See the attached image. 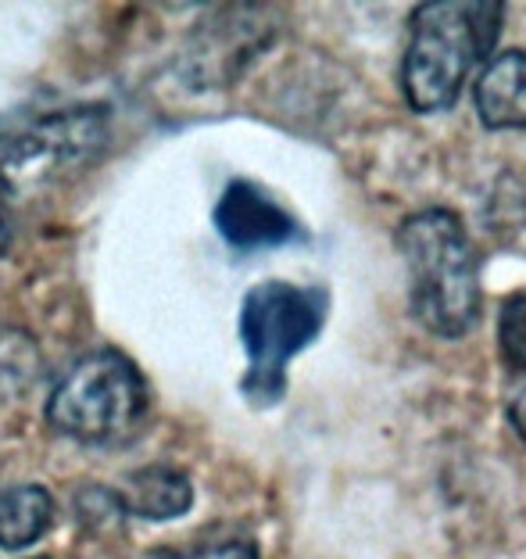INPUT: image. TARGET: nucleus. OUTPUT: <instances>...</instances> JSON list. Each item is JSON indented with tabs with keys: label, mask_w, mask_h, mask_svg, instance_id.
I'll list each match as a JSON object with an SVG mask.
<instances>
[{
	"label": "nucleus",
	"mask_w": 526,
	"mask_h": 559,
	"mask_svg": "<svg viewBox=\"0 0 526 559\" xmlns=\"http://www.w3.org/2000/svg\"><path fill=\"white\" fill-rule=\"evenodd\" d=\"M119 506L144 520H176L194 506V485L176 466H144L125 474Z\"/></svg>",
	"instance_id": "nucleus-9"
},
{
	"label": "nucleus",
	"mask_w": 526,
	"mask_h": 559,
	"mask_svg": "<svg viewBox=\"0 0 526 559\" xmlns=\"http://www.w3.org/2000/svg\"><path fill=\"white\" fill-rule=\"evenodd\" d=\"M147 559H262L259 549L251 542L234 538V542H215V545H201V549H158Z\"/></svg>",
	"instance_id": "nucleus-12"
},
{
	"label": "nucleus",
	"mask_w": 526,
	"mask_h": 559,
	"mask_svg": "<svg viewBox=\"0 0 526 559\" xmlns=\"http://www.w3.org/2000/svg\"><path fill=\"white\" fill-rule=\"evenodd\" d=\"M215 230L237 251H265V248H284L298 237V219L279 205L276 198H268L259 183L234 180L215 205Z\"/></svg>",
	"instance_id": "nucleus-7"
},
{
	"label": "nucleus",
	"mask_w": 526,
	"mask_h": 559,
	"mask_svg": "<svg viewBox=\"0 0 526 559\" xmlns=\"http://www.w3.org/2000/svg\"><path fill=\"white\" fill-rule=\"evenodd\" d=\"M502 4H422L402 61V86L416 111L455 108L473 66L491 55L502 33Z\"/></svg>",
	"instance_id": "nucleus-2"
},
{
	"label": "nucleus",
	"mask_w": 526,
	"mask_h": 559,
	"mask_svg": "<svg viewBox=\"0 0 526 559\" xmlns=\"http://www.w3.org/2000/svg\"><path fill=\"white\" fill-rule=\"evenodd\" d=\"M408 305L433 337L458 341L480 320V270L466 223L452 209H422L397 226Z\"/></svg>",
	"instance_id": "nucleus-1"
},
{
	"label": "nucleus",
	"mask_w": 526,
	"mask_h": 559,
	"mask_svg": "<svg viewBox=\"0 0 526 559\" xmlns=\"http://www.w3.org/2000/svg\"><path fill=\"white\" fill-rule=\"evenodd\" d=\"M8 248H11V230H8L4 215H0V259H4V255H8Z\"/></svg>",
	"instance_id": "nucleus-14"
},
{
	"label": "nucleus",
	"mask_w": 526,
	"mask_h": 559,
	"mask_svg": "<svg viewBox=\"0 0 526 559\" xmlns=\"http://www.w3.org/2000/svg\"><path fill=\"white\" fill-rule=\"evenodd\" d=\"M108 144L105 108H65L0 136V194L29 198L83 173Z\"/></svg>",
	"instance_id": "nucleus-5"
},
{
	"label": "nucleus",
	"mask_w": 526,
	"mask_h": 559,
	"mask_svg": "<svg viewBox=\"0 0 526 559\" xmlns=\"http://www.w3.org/2000/svg\"><path fill=\"white\" fill-rule=\"evenodd\" d=\"M509 424L516 427V435L526 441V380L512 391V399H509Z\"/></svg>",
	"instance_id": "nucleus-13"
},
{
	"label": "nucleus",
	"mask_w": 526,
	"mask_h": 559,
	"mask_svg": "<svg viewBox=\"0 0 526 559\" xmlns=\"http://www.w3.org/2000/svg\"><path fill=\"white\" fill-rule=\"evenodd\" d=\"M273 36L276 25L268 19V8H219L190 36L183 58H179V75H183V83L198 86V91L226 86L273 44Z\"/></svg>",
	"instance_id": "nucleus-6"
},
{
	"label": "nucleus",
	"mask_w": 526,
	"mask_h": 559,
	"mask_svg": "<svg viewBox=\"0 0 526 559\" xmlns=\"http://www.w3.org/2000/svg\"><path fill=\"white\" fill-rule=\"evenodd\" d=\"M330 295L290 280H265L240 301V345L248 352L243 395L254 405H276L287 391V366L326 326Z\"/></svg>",
	"instance_id": "nucleus-3"
},
{
	"label": "nucleus",
	"mask_w": 526,
	"mask_h": 559,
	"mask_svg": "<svg viewBox=\"0 0 526 559\" xmlns=\"http://www.w3.org/2000/svg\"><path fill=\"white\" fill-rule=\"evenodd\" d=\"M498 352L509 373L526 377V290L509 295L498 316Z\"/></svg>",
	"instance_id": "nucleus-11"
},
{
	"label": "nucleus",
	"mask_w": 526,
	"mask_h": 559,
	"mask_svg": "<svg viewBox=\"0 0 526 559\" xmlns=\"http://www.w3.org/2000/svg\"><path fill=\"white\" fill-rule=\"evenodd\" d=\"M473 105L487 130H526V50H502L487 61Z\"/></svg>",
	"instance_id": "nucleus-8"
},
{
	"label": "nucleus",
	"mask_w": 526,
	"mask_h": 559,
	"mask_svg": "<svg viewBox=\"0 0 526 559\" xmlns=\"http://www.w3.org/2000/svg\"><path fill=\"white\" fill-rule=\"evenodd\" d=\"M55 524V495L40 485L0 488V545L11 552L29 549Z\"/></svg>",
	"instance_id": "nucleus-10"
},
{
	"label": "nucleus",
	"mask_w": 526,
	"mask_h": 559,
	"mask_svg": "<svg viewBox=\"0 0 526 559\" xmlns=\"http://www.w3.org/2000/svg\"><path fill=\"white\" fill-rule=\"evenodd\" d=\"M147 380L125 355L100 348L83 355L47 399V424L80 444H122L147 424Z\"/></svg>",
	"instance_id": "nucleus-4"
}]
</instances>
